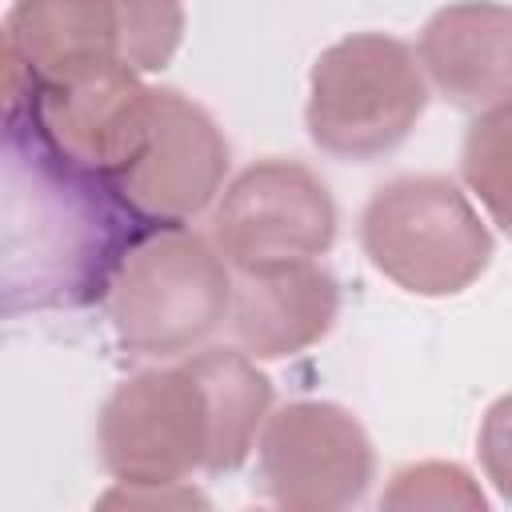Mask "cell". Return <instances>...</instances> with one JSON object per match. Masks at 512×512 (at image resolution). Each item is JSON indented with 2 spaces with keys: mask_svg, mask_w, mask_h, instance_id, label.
<instances>
[{
  "mask_svg": "<svg viewBox=\"0 0 512 512\" xmlns=\"http://www.w3.org/2000/svg\"><path fill=\"white\" fill-rule=\"evenodd\" d=\"M272 408V384L240 348H204L172 368H144L100 408L96 444L120 484H184L248 460Z\"/></svg>",
  "mask_w": 512,
  "mask_h": 512,
  "instance_id": "2",
  "label": "cell"
},
{
  "mask_svg": "<svg viewBox=\"0 0 512 512\" xmlns=\"http://www.w3.org/2000/svg\"><path fill=\"white\" fill-rule=\"evenodd\" d=\"M212 236L240 272L316 260L336 240V204L312 168L268 156L224 188Z\"/></svg>",
  "mask_w": 512,
  "mask_h": 512,
  "instance_id": "7",
  "label": "cell"
},
{
  "mask_svg": "<svg viewBox=\"0 0 512 512\" xmlns=\"http://www.w3.org/2000/svg\"><path fill=\"white\" fill-rule=\"evenodd\" d=\"M380 508H484V492L460 464H408L392 476Z\"/></svg>",
  "mask_w": 512,
  "mask_h": 512,
  "instance_id": "15",
  "label": "cell"
},
{
  "mask_svg": "<svg viewBox=\"0 0 512 512\" xmlns=\"http://www.w3.org/2000/svg\"><path fill=\"white\" fill-rule=\"evenodd\" d=\"M420 68L456 108L512 100V8L492 0L436 8L420 32Z\"/></svg>",
  "mask_w": 512,
  "mask_h": 512,
  "instance_id": "11",
  "label": "cell"
},
{
  "mask_svg": "<svg viewBox=\"0 0 512 512\" xmlns=\"http://www.w3.org/2000/svg\"><path fill=\"white\" fill-rule=\"evenodd\" d=\"M152 232L116 188L60 156L24 112H4V312L108 296L128 248Z\"/></svg>",
  "mask_w": 512,
  "mask_h": 512,
  "instance_id": "1",
  "label": "cell"
},
{
  "mask_svg": "<svg viewBox=\"0 0 512 512\" xmlns=\"http://www.w3.org/2000/svg\"><path fill=\"white\" fill-rule=\"evenodd\" d=\"M424 108L428 84L416 52L384 32H352L316 56L304 124L320 152L364 164L400 148Z\"/></svg>",
  "mask_w": 512,
  "mask_h": 512,
  "instance_id": "4",
  "label": "cell"
},
{
  "mask_svg": "<svg viewBox=\"0 0 512 512\" xmlns=\"http://www.w3.org/2000/svg\"><path fill=\"white\" fill-rule=\"evenodd\" d=\"M340 312L336 280L312 264H272L240 272L232 288L228 324L236 344L256 360H280L324 340Z\"/></svg>",
  "mask_w": 512,
  "mask_h": 512,
  "instance_id": "10",
  "label": "cell"
},
{
  "mask_svg": "<svg viewBox=\"0 0 512 512\" xmlns=\"http://www.w3.org/2000/svg\"><path fill=\"white\" fill-rule=\"evenodd\" d=\"M228 308L232 280L224 252L184 224L144 232L108 288L116 344L140 360H168L200 348L228 320Z\"/></svg>",
  "mask_w": 512,
  "mask_h": 512,
  "instance_id": "3",
  "label": "cell"
},
{
  "mask_svg": "<svg viewBox=\"0 0 512 512\" xmlns=\"http://www.w3.org/2000/svg\"><path fill=\"white\" fill-rule=\"evenodd\" d=\"M460 176L488 216L512 236V100L484 108L460 148Z\"/></svg>",
  "mask_w": 512,
  "mask_h": 512,
  "instance_id": "13",
  "label": "cell"
},
{
  "mask_svg": "<svg viewBox=\"0 0 512 512\" xmlns=\"http://www.w3.org/2000/svg\"><path fill=\"white\" fill-rule=\"evenodd\" d=\"M480 468L492 488L512 504V392L500 396L480 424Z\"/></svg>",
  "mask_w": 512,
  "mask_h": 512,
  "instance_id": "16",
  "label": "cell"
},
{
  "mask_svg": "<svg viewBox=\"0 0 512 512\" xmlns=\"http://www.w3.org/2000/svg\"><path fill=\"white\" fill-rule=\"evenodd\" d=\"M376 452L364 424L328 400H296L264 420L260 488L288 512H336L364 500Z\"/></svg>",
  "mask_w": 512,
  "mask_h": 512,
  "instance_id": "6",
  "label": "cell"
},
{
  "mask_svg": "<svg viewBox=\"0 0 512 512\" xmlns=\"http://www.w3.org/2000/svg\"><path fill=\"white\" fill-rule=\"evenodd\" d=\"M152 96L140 72L116 60L68 80L32 84L28 104L16 112H24L60 156L112 184L148 140Z\"/></svg>",
  "mask_w": 512,
  "mask_h": 512,
  "instance_id": "9",
  "label": "cell"
},
{
  "mask_svg": "<svg viewBox=\"0 0 512 512\" xmlns=\"http://www.w3.org/2000/svg\"><path fill=\"white\" fill-rule=\"evenodd\" d=\"M224 176L228 140L216 120L184 92L156 88L148 140L112 176V188L148 228H176L216 200Z\"/></svg>",
  "mask_w": 512,
  "mask_h": 512,
  "instance_id": "8",
  "label": "cell"
},
{
  "mask_svg": "<svg viewBox=\"0 0 512 512\" xmlns=\"http://www.w3.org/2000/svg\"><path fill=\"white\" fill-rule=\"evenodd\" d=\"M4 52H12L32 84L68 80L120 60V28L112 0H16L4 20ZM124 64V60H120Z\"/></svg>",
  "mask_w": 512,
  "mask_h": 512,
  "instance_id": "12",
  "label": "cell"
},
{
  "mask_svg": "<svg viewBox=\"0 0 512 512\" xmlns=\"http://www.w3.org/2000/svg\"><path fill=\"white\" fill-rule=\"evenodd\" d=\"M120 28V60L136 72H160L184 36L180 0H112Z\"/></svg>",
  "mask_w": 512,
  "mask_h": 512,
  "instance_id": "14",
  "label": "cell"
},
{
  "mask_svg": "<svg viewBox=\"0 0 512 512\" xmlns=\"http://www.w3.org/2000/svg\"><path fill=\"white\" fill-rule=\"evenodd\" d=\"M360 244L376 272L416 296H456L492 260V236L448 176H396L360 216Z\"/></svg>",
  "mask_w": 512,
  "mask_h": 512,
  "instance_id": "5",
  "label": "cell"
}]
</instances>
